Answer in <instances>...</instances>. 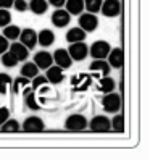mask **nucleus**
<instances>
[{"label":"nucleus","mask_w":150,"mask_h":160,"mask_svg":"<svg viewBox=\"0 0 150 160\" xmlns=\"http://www.w3.org/2000/svg\"><path fill=\"white\" fill-rule=\"evenodd\" d=\"M44 84H47V78L44 76V74H37V76H34L31 79V89L37 91L41 86H44Z\"/></svg>","instance_id":"nucleus-33"},{"label":"nucleus","mask_w":150,"mask_h":160,"mask_svg":"<svg viewBox=\"0 0 150 160\" xmlns=\"http://www.w3.org/2000/svg\"><path fill=\"white\" fill-rule=\"evenodd\" d=\"M13 8L18 10L20 13L27 10V0H13Z\"/></svg>","instance_id":"nucleus-34"},{"label":"nucleus","mask_w":150,"mask_h":160,"mask_svg":"<svg viewBox=\"0 0 150 160\" xmlns=\"http://www.w3.org/2000/svg\"><path fill=\"white\" fill-rule=\"evenodd\" d=\"M86 31H82L79 26H76V28H71V29L66 32V41L70 42V44H73V42H82V41H86Z\"/></svg>","instance_id":"nucleus-21"},{"label":"nucleus","mask_w":150,"mask_h":160,"mask_svg":"<svg viewBox=\"0 0 150 160\" xmlns=\"http://www.w3.org/2000/svg\"><path fill=\"white\" fill-rule=\"evenodd\" d=\"M8 50H10L18 62H24L27 60V57H29V49H27L26 45H23L20 41H13L10 45H8Z\"/></svg>","instance_id":"nucleus-14"},{"label":"nucleus","mask_w":150,"mask_h":160,"mask_svg":"<svg viewBox=\"0 0 150 160\" xmlns=\"http://www.w3.org/2000/svg\"><path fill=\"white\" fill-rule=\"evenodd\" d=\"M45 78H47V82H50V84H60L65 79V74H63V70L60 67L52 65V67H49L45 70Z\"/></svg>","instance_id":"nucleus-16"},{"label":"nucleus","mask_w":150,"mask_h":160,"mask_svg":"<svg viewBox=\"0 0 150 160\" xmlns=\"http://www.w3.org/2000/svg\"><path fill=\"white\" fill-rule=\"evenodd\" d=\"M104 0H84V10L89 12V13H99L100 12V7Z\"/></svg>","instance_id":"nucleus-31"},{"label":"nucleus","mask_w":150,"mask_h":160,"mask_svg":"<svg viewBox=\"0 0 150 160\" xmlns=\"http://www.w3.org/2000/svg\"><path fill=\"white\" fill-rule=\"evenodd\" d=\"M71 84H73L74 91H86L90 84V74L79 73L74 78H71Z\"/></svg>","instance_id":"nucleus-17"},{"label":"nucleus","mask_w":150,"mask_h":160,"mask_svg":"<svg viewBox=\"0 0 150 160\" xmlns=\"http://www.w3.org/2000/svg\"><path fill=\"white\" fill-rule=\"evenodd\" d=\"M100 13L107 18H116L121 13V2L119 0H104L100 7Z\"/></svg>","instance_id":"nucleus-8"},{"label":"nucleus","mask_w":150,"mask_h":160,"mask_svg":"<svg viewBox=\"0 0 150 160\" xmlns=\"http://www.w3.org/2000/svg\"><path fill=\"white\" fill-rule=\"evenodd\" d=\"M0 62H2V65H3L5 68H15L16 65H18L16 57L10 50H7V52H3L2 55H0Z\"/></svg>","instance_id":"nucleus-28"},{"label":"nucleus","mask_w":150,"mask_h":160,"mask_svg":"<svg viewBox=\"0 0 150 160\" xmlns=\"http://www.w3.org/2000/svg\"><path fill=\"white\" fill-rule=\"evenodd\" d=\"M12 86H13V91H15V94H20L26 86H31V79H27V78H24V76H18L13 82H12Z\"/></svg>","instance_id":"nucleus-30"},{"label":"nucleus","mask_w":150,"mask_h":160,"mask_svg":"<svg viewBox=\"0 0 150 160\" xmlns=\"http://www.w3.org/2000/svg\"><path fill=\"white\" fill-rule=\"evenodd\" d=\"M47 2H49V5H52L55 8H63L66 0H47Z\"/></svg>","instance_id":"nucleus-37"},{"label":"nucleus","mask_w":150,"mask_h":160,"mask_svg":"<svg viewBox=\"0 0 150 160\" xmlns=\"http://www.w3.org/2000/svg\"><path fill=\"white\" fill-rule=\"evenodd\" d=\"M110 65L107 60H94L89 65V71L94 73V76H107L110 74Z\"/></svg>","instance_id":"nucleus-15"},{"label":"nucleus","mask_w":150,"mask_h":160,"mask_svg":"<svg viewBox=\"0 0 150 160\" xmlns=\"http://www.w3.org/2000/svg\"><path fill=\"white\" fill-rule=\"evenodd\" d=\"M66 50H68L73 62H82L89 55V45L84 41L82 42H73V44H70V47Z\"/></svg>","instance_id":"nucleus-5"},{"label":"nucleus","mask_w":150,"mask_h":160,"mask_svg":"<svg viewBox=\"0 0 150 160\" xmlns=\"http://www.w3.org/2000/svg\"><path fill=\"white\" fill-rule=\"evenodd\" d=\"M24 102H26V107L32 110V112H37V110H41V105H39V102H37V96H36V91H31V92H27L26 96H24Z\"/></svg>","instance_id":"nucleus-27"},{"label":"nucleus","mask_w":150,"mask_h":160,"mask_svg":"<svg viewBox=\"0 0 150 160\" xmlns=\"http://www.w3.org/2000/svg\"><path fill=\"white\" fill-rule=\"evenodd\" d=\"M87 118L81 115V113H73L70 115L66 120H65V128L68 131H73V133H79V131H84L87 128Z\"/></svg>","instance_id":"nucleus-3"},{"label":"nucleus","mask_w":150,"mask_h":160,"mask_svg":"<svg viewBox=\"0 0 150 160\" xmlns=\"http://www.w3.org/2000/svg\"><path fill=\"white\" fill-rule=\"evenodd\" d=\"M39 68L36 67L34 65V62H26L23 67H21V76H24V78H27V79H32L34 76H37V74H39Z\"/></svg>","instance_id":"nucleus-24"},{"label":"nucleus","mask_w":150,"mask_h":160,"mask_svg":"<svg viewBox=\"0 0 150 160\" xmlns=\"http://www.w3.org/2000/svg\"><path fill=\"white\" fill-rule=\"evenodd\" d=\"M27 10H31L34 15H44L49 10L47 0H27Z\"/></svg>","instance_id":"nucleus-19"},{"label":"nucleus","mask_w":150,"mask_h":160,"mask_svg":"<svg viewBox=\"0 0 150 160\" xmlns=\"http://www.w3.org/2000/svg\"><path fill=\"white\" fill-rule=\"evenodd\" d=\"M87 126L94 133H110L111 131V123L110 118L105 115H95L90 121H87Z\"/></svg>","instance_id":"nucleus-6"},{"label":"nucleus","mask_w":150,"mask_h":160,"mask_svg":"<svg viewBox=\"0 0 150 160\" xmlns=\"http://www.w3.org/2000/svg\"><path fill=\"white\" fill-rule=\"evenodd\" d=\"M8 42H10V41H8L7 37L0 36V55H2L3 52H7V50H8V45H10Z\"/></svg>","instance_id":"nucleus-36"},{"label":"nucleus","mask_w":150,"mask_h":160,"mask_svg":"<svg viewBox=\"0 0 150 160\" xmlns=\"http://www.w3.org/2000/svg\"><path fill=\"white\" fill-rule=\"evenodd\" d=\"M21 129L26 131V133H42L45 129V123L41 117L37 115H32V117H27L23 125H21Z\"/></svg>","instance_id":"nucleus-7"},{"label":"nucleus","mask_w":150,"mask_h":160,"mask_svg":"<svg viewBox=\"0 0 150 160\" xmlns=\"http://www.w3.org/2000/svg\"><path fill=\"white\" fill-rule=\"evenodd\" d=\"M111 50V45L107 41H95L89 47V55L94 60H105Z\"/></svg>","instance_id":"nucleus-4"},{"label":"nucleus","mask_w":150,"mask_h":160,"mask_svg":"<svg viewBox=\"0 0 150 160\" xmlns=\"http://www.w3.org/2000/svg\"><path fill=\"white\" fill-rule=\"evenodd\" d=\"M110 123H111V131H115V133H124V129H126L124 115H121L116 112V115L110 120Z\"/></svg>","instance_id":"nucleus-23"},{"label":"nucleus","mask_w":150,"mask_h":160,"mask_svg":"<svg viewBox=\"0 0 150 160\" xmlns=\"http://www.w3.org/2000/svg\"><path fill=\"white\" fill-rule=\"evenodd\" d=\"M18 39H20V42L23 45H26L27 49H34L37 45V32L34 29H31V28H26V29H21Z\"/></svg>","instance_id":"nucleus-13"},{"label":"nucleus","mask_w":150,"mask_h":160,"mask_svg":"<svg viewBox=\"0 0 150 160\" xmlns=\"http://www.w3.org/2000/svg\"><path fill=\"white\" fill-rule=\"evenodd\" d=\"M105 60L108 62L110 68H116V70L123 68V65H124V52H123V49H119V47L111 49Z\"/></svg>","instance_id":"nucleus-11"},{"label":"nucleus","mask_w":150,"mask_h":160,"mask_svg":"<svg viewBox=\"0 0 150 160\" xmlns=\"http://www.w3.org/2000/svg\"><path fill=\"white\" fill-rule=\"evenodd\" d=\"M102 108L107 113H116V112H119L121 110V96L115 91L104 94V97H102Z\"/></svg>","instance_id":"nucleus-1"},{"label":"nucleus","mask_w":150,"mask_h":160,"mask_svg":"<svg viewBox=\"0 0 150 160\" xmlns=\"http://www.w3.org/2000/svg\"><path fill=\"white\" fill-rule=\"evenodd\" d=\"M99 89H100V92H104V94H107V92H111V91H115L116 89V82H115V79L111 78V76H100V79H99Z\"/></svg>","instance_id":"nucleus-22"},{"label":"nucleus","mask_w":150,"mask_h":160,"mask_svg":"<svg viewBox=\"0 0 150 160\" xmlns=\"http://www.w3.org/2000/svg\"><path fill=\"white\" fill-rule=\"evenodd\" d=\"M13 7V0H0V8H7V10H10Z\"/></svg>","instance_id":"nucleus-38"},{"label":"nucleus","mask_w":150,"mask_h":160,"mask_svg":"<svg viewBox=\"0 0 150 160\" xmlns=\"http://www.w3.org/2000/svg\"><path fill=\"white\" fill-rule=\"evenodd\" d=\"M20 32H21V29L18 28L16 24H7V26H3V32H2V36L3 37H7L8 41H18V37H20Z\"/></svg>","instance_id":"nucleus-25"},{"label":"nucleus","mask_w":150,"mask_h":160,"mask_svg":"<svg viewBox=\"0 0 150 160\" xmlns=\"http://www.w3.org/2000/svg\"><path fill=\"white\" fill-rule=\"evenodd\" d=\"M12 76L10 74H7V73H0V94L2 96H5V94H8V89L12 88Z\"/></svg>","instance_id":"nucleus-29"},{"label":"nucleus","mask_w":150,"mask_h":160,"mask_svg":"<svg viewBox=\"0 0 150 160\" xmlns=\"http://www.w3.org/2000/svg\"><path fill=\"white\" fill-rule=\"evenodd\" d=\"M50 21H52V24L55 26V28H66L68 24H70V21H71V15L65 10V8H57L53 13H52V16H50Z\"/></svg>","instance_id":"nucleus-10"},{"label":"nucleus","mask_w":150,"mask_h":160,"mask_svg":"<svg viewBox=\"0 0 150 160\" xmlns=\"http://www.w3.org/2000/svg\"><path fill=\"white\" fill-rule=\"evenodd\" d=\"M55 42V34L52 29H42L41 32H37V44L41 47H50Z\"/></svg>","instance_id":"nucleus-18"},{"label":"nucleus","mask_w":150,"mask_h":160,"mask_svg":"<svg viewBox=\"0 0 150 160\" xmlns=\"http://www.w3.org/2000/svg\"><path fill=\"white\" fill-rule=\"evenodd\" d=\"M34 65L39 70H47L49 67H52L53 65V57H52V53L50 52H47V50H39V52H36L34 53V58H32Z\"/></svg>","instance_id":"nucleus-12"},{"label":"nucleus","mask_w":150,"mask_h":160,"mask_svg":"<svg viewBox=\"0 0 150 160\" xmlns=\"http://www.w3.org/2000/svg\"><path fill=\"white\" fill-rule=\"evenodd\" d=\"M65 10L71 16H78L84 12V0H66L65 2Z\"/></svg>","instance_id":"nucleus-20"},{"label":"nucleus","mask_w":150,"mask_h":160,"mask_svg":"<svg viewBox=\"0 0 150 160\" xmlns=\"http://www.w3.org/2000/svg\"><path fill=\"white\" fill-rule=\"evenodd\" d=\"M78 26L86 32H94L99 28V18L95 13H89V12H82L78 15Z\"/></svg>","instance_id":"nucleus-2"},{"label":"nucleus","mask_w":150,"mask_h":160,"mask_svg":"<svg viewBox=\"0 0 150 160\" xmlns=\"http://www.w3.org/2000/svg\"><path fill=\"white\" fill-rule=\"evenodd\" d=\"M53 65H57V67H60L61 70H68L71 65H73V60L70 57V53L66 49H57L53 53Z\"/></svg>","instance_id":"nucleus-9"},{"label":"nucleus","mask_w":150,"mask_h":160,"mask_svg":"<svg viewBox=\"0 0 150 160\" xmlns=\"http://www.w3.org/2000/svg\"><path fill=\"white\" fill-rule=\"evenodd\" d=\"M8 118H10V110H8V107H0V125Z\"/></svg>","instance_id":"nucleus-35"},{"label":"nucleus","mask_w":150,"mask_h":160,"mask_svg":"<svg viewBox=\"0 0 150 160\" xmlns=\"http://www.w3.org/2000/svg\"><path fill=\"white\" fill-rule=\"evenodd\" d=\"M12 23V13L7 8H0V28Z\"/></svg>","instance_id":"nucleus-32"},{"label":"nucleus","mask_w":150,"mask_h":160,"mask_svg":"<svg viewBox=\"0 0 150 160\" xmlns=\"http://www.w3.org/2000/svg\"><path fill=\"white\" fill-rule=\"evenodd\" d=\"M0 129L3 131V133H18V131L21 129V125L20 121L15 120V118H8L5 120L2 125H0Z\"/></svg>","instance_id":"nucleus-26"}]
</instances>
